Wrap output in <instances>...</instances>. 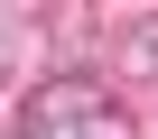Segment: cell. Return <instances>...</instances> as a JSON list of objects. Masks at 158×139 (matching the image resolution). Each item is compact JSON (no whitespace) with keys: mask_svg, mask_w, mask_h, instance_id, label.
<instances>
[{"mask_svg":"<svg viewBox=\"0 0 158 139\" xmlns=\"http://www.w3.org/2000/svg\"><path fill=\"white\" fill-rule=\"evenodd\" d=\"M130 65H139V74H158V10L130 19Z\"/></svg>","mask_w":158,"mask_h":139,"instance_id":"1","label":"cell"},{"mask_svg":"<svg viewBox=\"0 0 158 139\" xmlns=\"http://www.w3.org/2000/svg\"><path fill=\"white\" fill-rule=\"evenodd\" d=\"M19 28H37V10H0V56L19 46Z\"/></svg>","mask_w":158,"mask_h":139,"instance_id":"2","label":"cell"}]
</instances>
